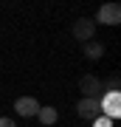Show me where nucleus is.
Returning <instances> with one entry per match:
<instances>
[{
	"instance_id": "f257e3e1",
	"label": "nucleus",
	"mask_w": 121,
	"mask_h": 127,
	"mask_svg": "<svg viewBox=\"0 0 121 127\" xmlns=\"http://www.w3.org/2000/svg\"><path fill=\"white\" fill-rule=\"evenodd\" d=\"M79 91H82V99H101L104 93V85L99 76H93V73H85V76L79 79Z\"/></svg>"
},
{
	"instance_id": "f03ea898",
	"label": "nucleus",
	"mask_w": 121,
	"mask_h": 127,
	"mask_svg": "<svg viewBox=\"0 0 121 127\" xmlns=\"http://www.w3.org/2000/svg\"><path fill=\"white\" fill-rule=\"evenodd\" d=\"M99 107H101V116L118 119V116H121V93H101Z\"/></svg>"
},
{
	"instance_id": "7ed1b4c3",
	"label": "nucleus",
	"mask_w": 121,
	"mask_h": 127,
	"mask_svg": "<svg viewBox=\"0 0 121 127\" xmlns=\"http://www.w3.org/2000/svg\"><path fill=\"white\" fill-rule=\"evenodd\" d=\"M93 23H101V26H118L121 23V6L118 3H104L99 14H96Z\"/></svg>"
},
{
	"instance_id": "20e7f679",
	"label": "nucleus",
	"mask_w": 121,
	"mask_h": 127,
	"mask_svg": "<svg viewBox=\"0 0 121 127\" xmlns=\"http://www.w3.org/2000/svg\"><path fill=\"white\" fill-rule=\"evenodd\" d=\"M93 34H96V23H93V20L79 17L76 23H73V37H76L79 42H90V40H93Z\"/></svg>"
},
{
	"instance_id": "39448f33",
	"label": "nucleus",
	"mask_w": 121,
	"mask_h": 127,
	"mask_svg": "<svg viewBox=\"0 0 121 127\" xmlns=\"http://www.w3.org/2000/svg\"><path fill=\"white\" fill-rule=\"evenodd\" d=\"M76 113L85 119V122H93V119H99V116H101L99 99H79V104H76Z\"/></svg>"
},
{
	"instance_id": "423d86ee",
	"label": "nucleus",
	"mask_w": 121,
	"mask_h": 127,
	"mask_svg": "<svg viewBox=\"0 0 121 127\" xmlns=\"http://www.w3.org/2000/svg\"><path fill=\"white\" fill-rule=\"evenodd\" d=\"M37 110H40V102H37L34 96H20V99L14 102V113H20L23 119L37 116Z\"/></svg>"
},
{
	"instance_id": "0eeeda50",
	"label": "nucleus",
	"mask_w": 121,
	"mask_h": 127,
	"mask_svg": "<svg viewBox=\"0 0 121 127\" xmlns=\"http://www.w3.org/2000/svg\"><path fill=\"white\" fill-rule=\"evenodd\" d=\"M37 119L45 124V127H51L59 119V113H56V107H51V104H40V110H37Z\"/></svg>"
},
{
	"instance_id": "6e6552de",
	"label": "nucleus",
	"mask_w": 121,
	"mask_h": 127,
	"mask_svg": "<svg viewBox=\"0 0 121 127\" xmlns=\"http://www.w3.org/2000/svg\"><path fill=\"white\" fill-rule=\"evenodd\" d=\"M82 51H85L87 59H101V57H104V45H101V42H96V40L85 42V45H82Z\"/></svg>"
},
{
	"instance_id": "1a4fd4ad",
	"label": "nucleus",
	"mask_w": 121,
	"mask_h": 127,
	"mask_svg": "<svg viewBox=\"0 0 121 127\" xmlns=\"http://www.w3.org/2000/svg\"><path fill=\"white\" fill-rule=\"evenodd\" d=\"M104 85V93H121V79L118 76H110L107 82H101Z\"/></svg>"
},
{
	"instance_id": "9d476101",
	"label": "nucleus",
	"mask_w": 121,
	"mask_h": 127,
	"mask_svg": "<svg viewBox=\"0 0 121 127\" xmlns=\"http://www.w3.org/2000/svg\"><path fill=\"white\" fill-rule=\"evenodd\" d=\"M90 127H113V119L99 116V119H93V122H90Z\"/></svg>"
},
{
	"instance_id": "9b49d317",
	"label": "nucleus",
	"mask_w": 121,
	"mask_h": 127,
	"mask_svg": "<svg viewBox=\"0 0 121 127\" xmlns=\"http://www.w3.org/2000/svg\"><path fill=\"white\" fill-rule=\"evenodd\" d=\"M0 127H14V119H6V116H0Z\"/></svg>"
}]
</instances>
